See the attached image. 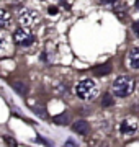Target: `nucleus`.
Here are the masks:
<instances>
[{
	"label": "nucleus",
	"mask_w": 139,
	"mask_h": 147,
	"mask_svg": "<svg viewBox=\"0 0 139 147\" xmlns=\"http://www.w3.org/2000/svg\"><path fill=\"white\" fill-rule=\"evenodd\" d=\"M134 90V80L128 75H121V77H118L115 82H113V87H111V92L113 95H116V96H128V95L133 93Z\"/></svg>",
	"instance_id": "nucleus-1"
},
{
	"label": "nucleus",
	"mask_w": 139,
	"mask_h": 147,
	"mask_svg": "<svg viewBox=\"0 0 139 147\" xmlns=\"http://www.w3.org/2000/svg\"><path fill=\"white\" fill-rule=\"evenodd\" d=\"M75 93L79 98L82 100H93L96 96V85L93 80L90 79H85V80H80L77 87H75Z\"/></svg>",
	"instance_id": "nucleus-2"
},
{
	"label": "nucleus",
	"mask_w": 139,
	"mask_h": 147,
	"mask_svg": "<svg viewBox=\"0 0 139 147\" xmlns=\"http://www.w3.org/2000/svg\"><path fill=\"white\" fill-rule=\"evenodd\" d=\"M13 39H15L16 44L26 47V46H31L33 42H34V34L28 28H18L13 33Z\"/></svg>",
	"instance_id": "nucleus-3"
},
{
	"label": "nucleus",
	"mask_w": 139,
	"mask_h": 147,
	"mask_svg": "<svg viewBox=\"0 0 139 147\" xmlns=\"http://www.w3.org/2000/svg\"><path fill=\"white\" fill-rule=\"evenodd\" d=\"M139 131V121L136 118H124L119 124V132L123 136H133Z\"/></svg>",
	"instance_id": "nucleus-4"
},
{
	"label": "nucleus",
	"mask_w": 139,
	"mask_h": 147,
	"mask_svg": "<svg viewBox=\"0 0 139 147\" xmlns=\"http://www.w3.org/2000/svg\"><path fill=\"white\" fill-rule=\"evenodd\" d=\"M18 21L23 26H31L38 21V13L30 8H20L18 10Z\"/></svg>",
	"instance_id": "nucleus-5"
},
{
	"label": "nucleus",
	"mask_w": 139,
	"mask_h": 147,
	"mask_svg": "<svg viewBox=\"0 0 139 147\" xmlns=\"http://www.w3.org/2000/svg\"><path fill=\"white\" fill-rule=\"evenodd\" d=\"M11 26V15L7 10H0V30H7Z\"/></svg>",
	"instance_id": "nucleus-6"
},
{
	"label": "nucleus",
	"mask_w": 139,
	"mask_h": 147,
	"mask_svg": "<svg viewBox=\"0 0 139 147\" xmlns=\"http://www.w3.org/2000/svg\"><path fill=\"white\" fill-rule=\"evenodd\" d=\"M72 131H75L77 134H87L88 132V123L85 119H79L72 124Z\"/></svg>",
	"instance_id": "nucleus-7"
},
{
	"label": "nucleus",
	"mask_w": 139,
	"mask_h": 147,
	"mask_svg": "<svg viewBox=\"0 0 139 147\" xmlns=\"http://www.w3.org/2000/svg\"><path fill=\"white\" fill-rule=\"evenodd\" d=\"M129 64L133 69H139V46L131 49L129 53Z\"/></svg>",
	"instance_id": "nucleus-8"
},
{
	"label": "nucleus",
	"mask_w": 139,
	"mask_h": 147,
	"mask_svg": "<svg viewBox=\"0 0 139 147\" xmlns=\"http://www.w3.org/2000/svg\"><path fill=\"white\" fill-rule=\"evenodd\" d=\"M8 49V36L3 31H0V53H5Z\"/></svg>",
	"instance_id": "nucleus-9"
},
{
	"label": "nucleus",
	"mask_w": 139,
	"mask_h": 147,
	"mask_svg": "<svg viewBox=\"0 0 139 147\" xmlns=\"http://www.w3.org/2000/svg\"><path fill=\"white\" fill-rule=\"evenodd\" d=\"M111 72V65L110 64H105V65H100V67L95 69V75L102 77V75H107V74Z\"/></svg>",
	"instance_id": "nucleus-10"
},
{
	"label": "nucleus",
	"mask_w": 139,
	"mask_h": 147,
	"mask_svg": "<svg viewBox=\"0 0 139 147\" xmlns=\"http://www.w3.org/2000/svg\"><path fill=\"white\" fill-rule=\"evenodd\" d=\"M67 121H69V113H62V115H59L54 118V123L56 124H67Z\"/></svg>",
	"instance_id": "nucleus-11"
},
{
	"label": "nucleus",
	"mask_w": 139,
	"mask_h": 147,
	"mask_svg": "<svg viewBox=\"0 0 139 147\" xmlns=\"http://www.w3.org/2000/svg\"><path fill=\"white\" fill-rule=\"evenodd\" d=\"M111 105H113V96L110 93H105L102 98V106L103 108H108V106H111Z\"/></svg>",
	"instance_id": "nucleus-12"
},
{
	"label": "nucleus",
	"mask_w": 139,
	"mask_h": 147,
	"mask_svg": "<svg viewBox=\"0 0 139 147\" xmlns=\"http://www.w3.org/2000/svg\"><path fill=\"white\" fill-rule=\"evenodd\" d=\"M13 87H15L16 92H20L22 95H25V93H26V90H28L26 85L23 84V82H20V84H18V82H15V84H13Z\"/></svg>",
	"instance_id": "nucleus-13"
},
{
	"label": "nucleus",
	"mask_w": 139,
	"mask_h": 147,
	"mask_svg": "<svg viewBox=\"0 0 139 147\" xmlns=\"http://www.w3.org/2000/svg\"><path fill=\"white\" fill-rule=\"evenodd\" d=\"M3 141H5V144L8 147H16V141L13 139V137H8V136H5L3 137Z\"/></svg>",
	"instance_id": "nucleus-14"
},
{
	"label": "nucleus",
	"mask_w": 139,
	"mask_h": 147,
	"mask_svg": "<svg viewBox=\"0 0 139 147\" xmlns=\"http://www.w3.org/2000/svg\"><path fill=\"white\" fill-rule=\"evenodd\" d=\"M65 147H77V144H75V142L72 141V139H69V141L65 142Z\"/></svg>",
	"instance_id": "nucleus-15"
},
{
	"label": "nucleus",
	"mask_w": 139,
	"mask_h": 147,
	"mask_svg": "<svg viewBox=\"0 0 139 147\" xmlns=\"http://www.w3.org/2000/svg\"><path fill=\"white\" fill-rule=\"evenodd\" d=\"M133 30H134V33H136V34H139V20L133 25Z\"/></svg>",
	"instance_id": "nucleus-16"
},
{
	"label": "nucleus",
	"mask_w": 139,
	"mask_h": 147,
	"mask_svg": "<svg viewBox=\"0 0 139 147\" xmlns=\"http://www.w3.org/2000/svg\"><path fill=\"white\" fill-rule=\"evenodd\" d=\"M100 2H102V3H113L115 0H100Z\"/></svg>",
	"instance_id": "nucleus-17"
},
{
	"label": "nucleus",
	"mask_w": 139,
	"mask_h": 147,
	"mask_svg": "<svg viewBox=\"0 0 139 147\" xmlns=\"http://www.w3.org/2000/svg\"><path fill=\"white\" fill-rule=\"evenodd\" d=\"M136 7H138V10H139V0H136Z\"/></svg>",
	"instance_id": "nucleus-18"
}]
</instances>
